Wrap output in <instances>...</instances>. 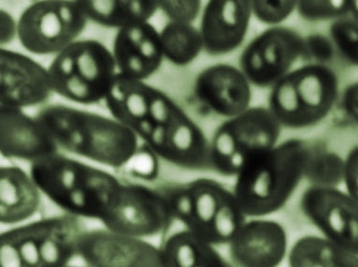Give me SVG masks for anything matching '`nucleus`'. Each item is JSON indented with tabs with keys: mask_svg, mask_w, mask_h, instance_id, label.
<instances>
[{
	"mask_svg": "<svg viewBox=\"0 0 358 267\" xmlns=\"http://www.w3.org/2000/svg\"><path fill=\"white\" fill-rule=\"evenodd\" d=\"M36 118L59 150L114 169L123 170L141 147L136 132L97 113L57 103L44 106Z\"/></svg>",
	"mask_w": 358,
	"mask_h": 267,
	"instance_id": "f257e3e1",
	"label": "nucleus"
},
{
	"mask_svg": "<svg viewBox=\"0 0 358 267\" xmlns=\"http://www.w3.org/2000/svg\"><path fill=\"white\" fill-rule=\"evenodd\" d=\"M41 194L65 213L101 222L122 181L100 168L59 152L31 162Z\"/></svg>",
	"mask_w": 358,
	"mask_h": 267,
	"instance_id": "f03ea898",
	"label": "nucleus"
},
{
	"mask_svg": "<svg viewBox=\"0 0 358 267\" xmlns=\"http://www.w3.org/2000/svg\"><path fill=\"white\" fill-rule=\"evenodd\" d=\"M311 147L291 139L250 159L236 175L234 194L247 217L279 211L305 176Z\"/></svg>",
	"mask_w": 358,
	"mask_h": 267,
	"instance_id": "7ed1b4c3",
	"label": "nucleus"
},
{
	"mask_svg": "<svg viewBox=\"0 0 358 267\" xmlns=\"http://www.w3.org/2000/svg\"><path fill=\"white\" fill-rule=\"evenodd\" d=\"M169 205L173 219L212 245L232 241L245 215L234 192L209 178L156 187Z\"/></svg>",
	"mask_w": 358,
	"mask_h": 267,
	"instance_id": "20e7f679",
	"label": "nucleus"
},
{
	"mask_svg": "<svg viewBox=\"0 0 358 267\" xmlns=\"http://www.w3.org/2000/svg\"><path fill=\"white\" fill-rule=\"evenodd\" d=\"M85 230L81 217L68 213L13 227L0 236V266H70Z\"/></svg>",
	"mask_w": 358,
	"mask_h": 267,
	"instance_id": "39448f33",
	"label": "nucleus"
},
{
	"mask_svg": "<svg viewBox=\"0 0 358 267\" xmlns=\"http://www.w3.org/2000/svg\"><path fill=\"white\" fill-rule=\"evenodd\" d=\"M48 71L54 93L83 106L106 101L118 73L112 51L93 38L77 40L56 55Z\"/></svg>",
	"mask_w": 358,
	"mask_h": 267,
	"instance_id": "423d86ee",
	"label": "nucleus"
},
{
	"mask_svg": "<svg viewBox=\"0 0 358 267\" xmlns=\"http://www.w3.org/2000/svg\"><path fill=\"white\" fill-rule=\"evenodd\" d=\"M338 96V80L324 64L289 71L272 87L268 109L288 129L315 126L329 115Z\"/></svg>",
	"mask_w": 358,
	"mask_h": 267,
	"instance_id": "0eeeda50",
	"label": "nucleus"
},
{
	"mask_svg": "<svg viewBox=\"0 0 358 267\" xmlns=\"http://www.w3.org/2000/svg\"><path fill=\"white\" fill-rule=\"evenodd\" d=\"M280 128L271 110L264 107L230 117L210 142L211 169L222 175H238L248 161L277 145Z\"/></svg>",
	"mask_w": 358,
	"mask_h": 267,
	"instance_id": "6e6552de",
	"label": "nucleus"
},
{
	"mask_svg": "<svg viewBox=\"0 0 358 267\" xmlns=\"http://www.w3.org/2000/svg\"><path fill=\"white\" fill-rule=\"evenodd\" d=\"M88 19L76 0H36L19 17L17 38L36 56H56L78 40Z\"/></svg>",
	"mask_w": 358,
	"mask_h": 267,
	"instance_id": "1a4fd4ad",
	"label": "nucleus"
},
{
	"mask_svg": "<svg viewBox=\"0 0 358 267\" xmlns=\"http://www.w3.org/2000/svg\"><path fill=\"white\" fill-rule=\"evenodd\" d=\"M173 220L158 189L122 181L101 222L113 232L145 239L166 233Z\"/></svg>",
	"mask_w": 358,
	"mask_h": 267,
	"instance_id": "9d476101",
	"label": "nucleus"
},
{
	"mask_svg": "<svg viewBox=\"0 0 358 267\" xmlns=\"http://www.w3.org/2000/svg\"><path fill=\"white\" fill-rule=\"evenodd\" d=\"M104 103L112 117L136 132L143 142L154 127L169 117L178 106L158 88L120 74L115 77Z\"/></svg>",
	"mask_w": 358,
	"mask_h": 267,
	"instance_id": "9b49d317",
	"label": "nucleus"
},
{
	"mask_svg": "<svg viewBox=\"0 0 358 267\" xmlns=\"http://www.w3.org/2000/svg\"><path fill=\"white\" fill-rule=\"evenodd\" d=\"M304 54V38L285 27H273L253 38L242 52L241 68L250 84L273 87Z\"/></svg>",
	"mask_w": 358,
	"mask_h": 267,
	"instance_id": "f8f14e48",
	"label": "nucleus"
},
{
	"mask_svg": "<svg viewBox=\"0 0 358 267\" xmlns=\"http://www.w3.org/2000/svg\"><path fill=\"white\" fill-rule=\"evenodd\" d=\"M159 159L188 170L211 169L210 143L180 106L144 141Z\"/></svg>",
	"mask_w": 358,
	"mask_h": 267,
	"instance_id": "ddd939ff",
	"label": "nucleus"
},
{
	"mask_svg": "<svg viewBox=\"0 0 358 267\" xmlns=\"http://www.w3.org/2000/svg\"><path fill=\"white\" fill-rule=\"evenodd\" d=\"M303 214L330 240L358 256V203L331 187L313 186L302 195Z\"/></svg>",
	"mask_w": 358,
	"mask_h": 267,
	"instance_id": "4468645a",
	"label": "nucleus"
},
{
	"mask_svg": "<svg viewBox=\"0 0 358 267\" xmlns=\"http://www.w3.org/2000/svg\"><path fill=\"white\" fill-rule=\"evenodd\" d=\"M78 258L93 267H164L161 249L144 238L104 229H85Z\"/></svg>",
	"mask_w": 358,
	"mask_h": 267,
	"instance_id": "2eb2a0df",
	"label": "nucleus"
},
{
	"mask_svg": "<svg viewBox=\"0 0 358 267\" xmlns=\"http://www.w3.org/2000/svg\"><path fill=\"white\" fill-rule=\"evenodd\" d=\"M48 68L19 52L0 51V106L30 108L53 95Z\"/></svg>",
	"mask_w": 358,
	"mask_h": 267,
	"instance_id": "dca6fc26",
	"label": "nucleus"
},
{
	"mask_svg": "<svg viewBox=\"0 0 358 267\" xmlns=\"http://www.w3.org/2000/svg\"><path fill=\"white\" fill-rule=\"evenodd\" d=\"M194 94L206 111L225 117H236L250 108V82L234 66L216 64L205 68L195 79Z\"/></svg>",
	"mask_w": 358,
	"mask_h": 267,
	"instance_id": "f3484780",
	"label": "nucleus"
},
{
	"mask_svg": "<svg viewBox=\"0 0 358 267\" xmlns=\"http://www.w3.org/2000/svg\"><path fill=\"white\" fill-rule=\"evenodd\" d=\"M252 15V0H208L200 24L203 50L211 56L236 50L246 38Z\"/></svg>",
	"mask_w": 358,
	"mask_h": 267,
	"instance_id": "a211bd4d",
	"label": "nucleus"
},
{
	"mask_svg": "<svg viewBox=\"0 0 358 267\" xmlns=\"http://www.w3.org/2000/svg\"><path fill=\"white\" fill-rule=\"evenodd\" d=\"M112 53L118 74L140 81L152 77L165 59L159 32L150 22L117 29Z\"/></svg>",
	"mask_w": 358,
	"mask_h": 267,
	"instance_id": "6ab92c4d",
	"label": "nucleus"
},
{
	"mask_svg": "<svg viewBox=\"0 0 358 267\" xmlns=\"http://www.w3.org/2000/svg\"><path fill=\"white\" fill-rule=\"evenodd\" d=\"M0 151L5 158L31 164L60 150L36 117L23 109L0 106Z\"/></svg>",
	"mask_w": 358,
	"mask_h": 267,
	"instance_id": "aec40b11",
	"label": "nucleus"
},
{
	"mask_svg": "<svg viewBox=\"0 0 358 267\" xmlns=\"http://www.w3.org/2000/svg\"><path fill=\"white\" fill-rule=\"evenodd\" d=\"M287 252L285 228L274 220L245 222L230 242V257L238 266L274 267Z\"/></svg>",
	"mask_w": 358,
	"mask_h": 267,
	"instance_id": "412c9836",
	"label": "nucleus"
},
{
	"mask_svg": "<svg viewBox=\"0 0 358 267\" xmlns=\"http://www.w3.org/2000/svg\"><path fill=\"white\" fill-rule=\"evenodd\" d=\"M41 195L30 173L18 166H1L0 222L17 225L31 219L41 208Z\"/></svg>",
	"mask_w": 358,
	"mask_h": 267,
	"instance_id": "4be33fe9",
	"label": "nucleus"
},
{
	"mask_svg": "<svg viewBox=\"0 0 358 267\" xmlns=\"http://www.w3.org/2000/svg\"><path fill=\"white\" fill-rule=\"evenodd\" d=\"M88 19L108 29H122L150 22L161 0H76Z\"/></svg>",
	"mask_w": 358,
	"mask_h": 267,
	"instance_id": "5701e85b",
	"label": "nucleus"
},
{
	"mask_svg": "<svg viewBox=\"0 0 358 267\" xmlns=\"http://www.w3.org/2000/svg\"><path fill=\"white\" fill-rule=\"evenodd\" d=\"M213 246L185 228L168 236L159 249L164 267L229 266Z\"/></svg>",
	"mask_w": 358,
	"mask_h": 267,
	"instance_id": "b1692460",
	"label": "nucleus"
},
{
	"mask_svg": "<svg viewBox=\"0 0 358 267\" xmlns=\"http://www.w3.org/2000/svg\"><path fill=\"white\" fill-rule=\"evenodd\" d=\"M289 264L293 267H358V256L329 238L307 236L292 247Z\"/></svg>",
	"mask_w": 358,
	"mask_h": 267,
	"instance_id": "393cba45",
	"label": "nucleus"
},
{
	"mask_svg": "<svg viewBox=\"0 0 358 267\" xmlns=\"http://www.w3.org/2000/svg\"><path fill=\"white\" fill-rule=\"evenodd\" d=\"M159 36L164 59L173 65L191 64L203 50L202 34L192 24L169 21Z\"/></svg>",
	"mask_w": 358,
	"mask_h": 267,
	"instance_id": "a878e982",
	"label": "nucleus"
},
{
	"mask_svg": "<svg viewBox=\"0 0 358 267\" xmlns=\"http://www.w3.org/2000/svg\"><path fill=\"white\" fill-rule=\"evenodd\" d=\"M344 161L336 153L311 147L305 178L313 186L336 188L343 181Z\"/></svg>",
	"mask_w": 358,
	"mask_h": 267,
	"instance_id": "bb28decb",
	"label": "nucleus"
},
{
	"mask_svg": "<svg viewBox=\"0 0 358 267\" xmlns=\"http://www.w3.org/2000/svg\"><path fill=\"white\" fill-rule=\"evenodd\" d=\"M296 10L308 22L336 21L350 16L351 0H299Z\"/></svg>",
	"mask_w": 358,
	"mask_h": 267,
	"instance_id": "cd10ccee",
	"label": "nucleus"
},
{
	"mask_svg": "<svg viewBox=\"0 0 358 267\" xmlns=\"http://www.w3.org/2000/svg\"><path fill=\"white\" fill-rule=\"evenodd\" d=\"M329 32L338 53L358 67V19L352 16L338 19L333 22Z\"/></svg>",
	"mask_w": 358,
	"mask_h": 267,
	"instance_id": "c85d7f7f",
	"label": "nucleus"
},
{
	"mask_svg": "<svg viewBox=\"0 0 358 267\" xmlns=\"http://www.w3.org/2000/svg\"><path fill=\"white\" fill-rule=\"evenodd\" d=\"M252 13L261 23L282 24L287 20L297 8L299 0H252Z\"/></svg>",
	"mask_w": 358,
	"mask_h": 267,
	"instance_id": "c756f323",
	"label": "nucleus"
},
{
	"mask_svg": "<svg viewBox=\"0 0 358 267\" xmlns=\"http://www.w3.org/2000/svg\"><path fill=\"white\" fill-rule=\"evenodd\" d=\"M123 171L131 178L154 181L159 176V157L147 144L143 143L138 152L123 168Z\"/></svg>",
	"mask_w": 358,
	"mask_h": 267,
	"instance_id": "7c9ffc66",
	"label": "nucleus"
},
{
	"mask_svg": "<svg viewBox=\"0 0 358 267\" xmlns=\"http://www.w3.org/2000/svg\"><path fill=\"white\" fill-rule=\"evenodd\" d=\"M159 10L170 22L192 24L202 10V0H161Z\"/></svg>",
	"mask_w": 358,
	"mask_h": 267,
	"instance_id": "2f4dec72",
	"label": "nucleus"
},
{
	"mask_svg": "<svg viewBox=\"0 0 358 267\" xmlns=\"http://www.w3.org/2000/svg\"><path fill=\"white\" fill-rule=\"evenodd\" d=\"M334 43L331 38L321 34H313L304 38V54L318 64H326L334 57Z\"/></svg>",
	"mask_w": 358,
	"mask_h": 267,
	"instance_id": "473e14b6",
	"label": "nucleus"
},
{
	"mask_svg": "<svg viewBox=\"0 0 358 267\" xmlns=\"http://www.w3.org/2000/svg\"><path fill=\"white\" fill-rule=\"evenodd\" d=\"M343 182L347 194L358 203V145L352 148L344 161Z\"/></svg>",
	"mask_w": 358,
	"mask_h": 267,
	"instance_id": "72a5a7b5",
	"label": "nucleus"
},
{
	"mask_svg": "<svg viewBox=\"0 0 358 267\" xmlns=\"http://www.w3.org/2000/svg\"><path fill=\"white\" fill-rule=\"evenodd\" d=\"M341 106L346 115L358 125V82L350 85L344 90Z\"/></svg>",
	"mask_w": 358,
	"mask_h": 267,
	"instance_id": "f704fd0d",
	"label": "nucleus"
},
{
	"mask_svg": "<svg viewBox=\"0 0 358 267\" xmlns=\"http://www.w3.org/2000/svg\"><path fill=\"white\" fill-rule=\"evenodd\" d=\"M18 24L9 13L1 10V45L9 44L17 37Z\"/></svg>",
	"mask_w": 358,
	"mask_h": 267,
	"instance_id": "c9c22d12",
	"label": "nucleus"
},
{
	"mask_svg": "<svg viewBox=\"0 0 358 267\" xmlns=\"http://www.w3.org/2000/svg\"><path fill=\"white\" fill-rule=\"evenodd\" d=\"M350 16L358 19V0H351V12Z\"/></svg>",
	"mask_w": 358,
	"mask_h": 267,
	"instance_id": "e433bc0d",
	"label": "nucleus"
}]
</instances>
